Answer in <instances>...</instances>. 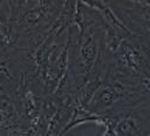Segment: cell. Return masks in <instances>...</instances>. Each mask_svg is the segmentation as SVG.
<instances>
[{"label": "cell", "instance_id": "obj_1", "mask_svg": "<svg viewBox=\"0 0 150 136\" xmlns=\"http://www.w3.org/2000/svg\"><path fill=\"white\" fill-rule=\"evenodd\" d=\"M111 55L117 69L139 81H149V46L143 42V35L124 36Z\"/></svg>", "mask_w": 150, "mask_h": 136}, {"label": "cell", "instance_id": "obj_2", "mask_svg": "<svg viewBox=\"0 0 150 136\" xmlns=\"http://www.w3.org/2000/svg\"><path fill=\"white\" fill-rule=\"evenodd\" d=\"M0 134L6 135H26L22 124L14 91L13 95L0 86Z\"/></svg>", "mask_w": 150, "mask_h": 136}, {"label": "cell", "instance_id": "obj_3", "mask_svg": "<svg viewBox=\"0 0 150 136\" xmlns=\"http://www.w3.org/2000/svg\"><path fill=\"white\" fill-rule=\"evenodd\" d=\"M132 108L121 109L118 121L115 125V136H141L150 135L149 118L142 114L134 111Z\"/></svg>", "mask_w": 150, "mask_h": 136}, {"label": "cell", "instance_id": "obj_4", "mask_svg": "<svg viewBox=\"0 0 150 136\" xmlns=\"http://www.w3.org/2000/svg\"><path fill=\"white\" fill-rule=\"evenodd\" d=\"M4 0H0V7ZM20 38L9 25H4L0 20V47L1 48H14L16 47V42Z\"/></svg>", "mask_w": 150, "mask_h": 136}, {"label": "cell", "instance_id": "obj_5", "mask_svg": "<svg viewBox=\"0 0 150 136\" xmlns=\"http://www.w3.org/2000/svg\"><path fill=\"white\" fill-rule=\"evenodd\" d=\"M0 74L5 75L6 77H8L9 80H13L11 74H9V70H8V67L6 64V62H0Z\"/></svg>", "mask_w": 150, "mask_h": 136}, {"label": "cell", "instance_id": "obj_6", "mask_svg": "<svg viewBox=\"0 0 150 136\" xmlns=\"http://www.w3.org/2000/svg\"><path fill=\"white\" fill-rule=\"evenodd\" d=\"M131 2H135L137 5H141L142 7H149V0H129Z\"/></svg>", "mask_w": 150, "mask_h": 136}, {"label": "cell", "instance_id": "obj_7", "mask_svg": "<svg viewBox=\"0 0 150 136\" xmlns=\"http://www.w3.org/2000/svg\"><path fill=\"white\" fill-rule=\"evenodd\" d=\"M6 1H7L8 6H9V11L13 9L15 7V5H16V0H6Z\"/></svg>", "mask_w": 150, "mask_h": 136}]
</instances>
